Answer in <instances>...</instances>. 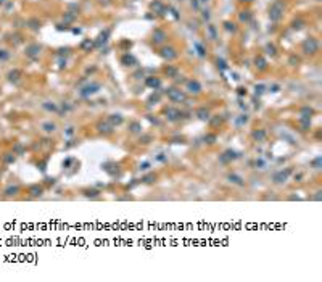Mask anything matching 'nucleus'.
Listing matches in <instances>:
<instances>
[{
  "label": "nucleus",
  "instance_id": "f257e3e1",
  "mask_svg": "<svg viewBox=\"0 0 322 282\" xmlns=\"http://www.w3.org/2000/svg\"><path fill=\"white\" fill-rule=\"evenodd\" d=\"M282 16H283V3L277 0L269 8V18H270V21H279Z\"/></svg>",
  "mask_w": 322,
  "mask_h": 282
},
{
  "label": "nucleus",
  "instance_id": "f03ea898",
  "mask_svg": "<svg viewBox=\"0 0 322 282\" xmlns=\"http://www.w3.org/2000/svg\"><path fill=\"white\" fill-rule=\"evenodd\" d=\"M301 49H303L304 53L313 55V53H316V52L319 50V42H317V39H314V37H309V39H306L303 42Z\"/></svg>",
  "mask_w": 322,
  "mask_h": 282
},
{
  "label": "nucleus",
  "instance_id": "7ed1b4c3",
  "mask_svg": "<svg viewBox=\"0 0 322 282\" xmlns=\"http://www.w3.org/2000/svg\"><path fill=\"white\" fill-rule=\"evenodd\" d=\"M166 95H167V98L169 100H172V102H185V94H184L182 90H179V89H174V87H171V89H167L166 90Z\"/></svg>",
  "mask_w": 322,
  "mask_h": 282
},
{
  "label": "nucleus",
  "instance_id": "20e7f679",
  "mask_svg": "<svg viewBox=\"0 0 322 282\" xmlns=\"http://www.w3.org/2000/svg\"><path fill=\"white\" fill-rule=\"evenodd\" d=\"M98 90H100V84H98V82H92V84L85 85V87L82 89L81 95H82V97H90V95L97 94Z\"/></svg>",
  "mask_w": 322,
  "mask_h": 282
},
{
  "label": "nucleus",
  "instance_id": "39448f33",
  "mask_svg": "<svg viewBox=\"0 0 322 282\" xmlns=\"http://www.w3.org/2000/svg\"><path fill=\"white\" fill-rule=\"evenodd\" d=\"M292 174V169H285V171H279V173H275L274 174V177H272V181L274 182H277V184H280V182H285L287 179H288V176Z\"/></svg>",
  "mask_w": 322,
  "mask_h": 282
},
{
  "label": "nucleus",
  "instance_id": "423d86ee",
  "mask_svg": "<svg viewBox=\"0 0 322 282\" xmlns=\"http://www.w3.org/2000/svg\"><path fill=\"white\" fill-rule=\"evenodd\" d=\"M238 156H240V153H237L235 150H225V152L221 155V161L222 163H229V161H232V160H237Z\"/></svg>",
  "mask_w": 322,
  "mask_h": 282
},
{
  "label": "nucleus",
  "instance_id": "0eeeda50",
  "mask_svg": "<svg viewBox=\"0 0 322 282\" xmlns=\"http://www.w3.org/2000/svg\"><path fill=\"white\" fill-rule=\"evenodd\" d=\"M161 57L164 58V60H174V58L177 57L176 50L172 49V47H164V49H161Z\"/></svg>",
  "mask_w": 322,
  "mask_h": 282
},
{
  "label": "nucleus",
  "instance_id": "6e6552de",
  "mask_svg": "<svg viewBox=\"0 0 322 282\" xmlns=\"http://www.w3.org/2000/svg\"><path fill=\"white\" fill-rule=\"evenodd\" d=\"M187 90L190 92V94H200L201 92V84L198 81H188L187 82Z\"/></svg>",
  "mask_w": 322,
  "mask_h": 282
},
{
  "label": "nucleus",
  "instance_id": "1a4fd4ad",
  "mask_svg": "<svg viewBox=\"0 0 322 282\" xmlns=\"http://www.w3.org/2000/svg\"><path fill=\"white\" fill-rule=\"evenodd\" d=\"M27 194H29L31 197H40V195L44 194V187L39 185V184H34V185H31V187L27 189Z\"/></svg>",
  "mask_w": 322,
  "mask_h": 282
},
{
  "label": "nucleus",
  "instance_id": "9d476101",
  "mask_svg": "<svg viewBox=\"0 0 322 282\" xmlns=\"http://www.w3.org/2000/svg\"><path fill=\"white\" fill-rule=\"evenodd\" d=\"M108 36H109V31H108V29L103 31V32H102L100 36L97 37V40L94 42V47H102V45H103V44L108 40Z\"/></svg>",
  "mask_w": 322,
  "mask_h": 282
},
{
  "label": "nucleus",
  "instance_id": "9b49d317",
  "mask_svg": "<svg viewBox=\"0 0 322 282\" xmlns=\"http://www.w3.org/2000/svg\"><path fill=\"white\" fill-rule=\"evenodd\" d=\"M166 115H167V119H169V121H176V119H179L180 116H182V113L177 111V110H174V108H167Z\"/></svg>",
  "mask_w": 322,
  "mask_h": 282
},
{
  "label": "nucleus",
  "instance_id": "f8f14e48",
  "mask_svg": "<svg viewBox=\"0 0 322 282\" xmlns=\"http://www.w3.org/2000/svg\"><path fill=\"white\" fill-rule=\"evenodd\" d=\"M166 39V32L164 31H161V29H156L155 32H153V42H156V44H161L163 40Z\"/></svg>",
  "mask_w": 322,
  "mask_h": 282
},
{
  "label": "nucleus",
  "instance_id": "ddd939ff",
  "mask_svg": "<svg viewBox=\"0 0 322 282\" xmlns=\"http://www.w3.org/2000/svg\"><path fill=\"white\" fill-rule=\"evenodd\" d=\"M42 106H44V110H47V111H53V113H58V111H60L58 105H57V103H53V102H44Z\"/></svg>",
  "mask_w": 322,
  "mask_h": 282
},
{
  "label": "nucleus",
  "instance_id": "4468645a",
  "mask_svg": "<svg viewBox=\"0 0 322 282\" xmlns=\"http://www.w3.org/2000/svg\"><path fill=\"white\" fill-rule=\"evenodd\" d=\"M145 84L148 85V87H152V89H158L160 85H161V81H160L158 77H147Z\"/></svg>",
  "mask_w": 322,
  "mask_h": 282
},
{
  "label": "nucleus",
  "instance_id": "2eb2a0df",
  "mask_svg": "<svg viewBox=\"0 0 322 282\" xmlns=\"http://www.w3.org/2000/svg\"><path fill=\"white\" fill-rule=\"evenodd\" d=\"M108 121H109V124H111V126H119L122 121H124V118H122L121 115H111L108 118Z\"/></svg>",
  "mask_w": 322,
  "mask_h": 282
},
{
  "label": "nucleus",
  "instance_id": "dca6fc26",
  "mask_svg": "<svg viewBox=\"0 0 322 282\" xmlns=\"http://www.w3.org/2000/svg\"><path fill=\"white\" fill-rule=\"evenodd\" d=\"M39 52H40V47H39V45H31V47H27L26 53L29 55L31 58H36V57H39Z\"/></svg>",
  "mask_w": 322,
  "mask_h": 282
},
{
  "label": "nucleus",
  "instance_id": "f3484780",
  "mask_svg": "<svg viewBox=\"0 0 322 282\" xmlns=\"http://www.w3.org/2000/svg\"><path fill=\"white\" fill-rule=\"evenodd\" d=\"M197 116L201 119V121H208V119L211 118V116H210V111H208L206 108H200V110H197Z\"/></svg>",
  "mask_w": 322,
  "mask_h": 282
},
{
  "label": "nucleus",
  "instance_id": "a211bd4d",
  "mask_svg": "<svg viewBox=\"0 0 322 282\" xmlns=\"http://www.w3.org/2000/svg\"><path fill=\"white\" fill-rule=\"evenodd\" d=\"M19 190H21L19 185H10V187L5 189V195H6V197H13V195H16Z\"/></svg>",
  "mask_w": 322,
  "mask_h": 282
},
{
  "label": "nucleus",
  "instance_id": "6ab92c4d",
  "mask_svg": "<svg viewBox=\"0 0 322 282\" xmlns=\"http://www.w3.org/2000/svg\"><path fill=\"white\" fill-rule=\"evenodd\" d=\"M152 10H153L155 13H158V15H163V13H164V6H163V3L158 2V0H155V2L152 3Z\"/></svg>",
  "mask_w": 322,
  "mask_h": 282
},
{
  "label": "nucleus",
  "instance_id": "aec40b11",
  "mask_svg": "<svg viewBox=\"0 0 322 282\" xmlns=\"http://www.w3.org/2000/svg\"><path fill=\"white\" fill-rule=\"evenodd\" d=\"M253 139L258 140V142H263V140L266 139V131H264V129H258V131H255V132H253Z\"/></svg>",
  "mask_w": 322,
  "mask_h": 282
},
{
  "label": "nucleus",
  "instance_id": "412c9836",
  "mask_svg": "<svg viewBox=\"0 0 322 282\" xmlns=\"http://www.w3.org/2000/svg\"><path fill=\"white\" fill-rule=\"evenodd\" d=\"M121 61H122V65H126V66H132V65H135V58L132 57V55H124Z\"/></svg>",
  "mask_w": 322,
  "mask_h": 282
},
{
  "label": "nucleus",
  "instance_id": "4be33fe9",
  "mask_svg": "<svg viewBox=\"0 0 322 282\" xmlns=\"http://www.w3.org/2000/svg\"><path fill=\"white\" fill-rule=\"evenodd\" d=\"M55 129H57V124L52 123V121H47V123L42 124V131H45V132H53Z\"/></svg>",
  "mask_w": 322,
  "mask_h": 282
},
{
  "label": "nucleus",
  "instance_id": "5701e85b",
  "mask_svg": "<svg viewBox=\"0 0 322 282\" xmlns=\"http://www.w3.org/2000/svg\"><path fill=\"white\" fill-rule=\"evenodd\" d=\"M97 128H98V131H100V132L109 134V132H111V129H113V126H111V124H107V123H100Z\"/></svg>",
  "mask_w": 322,
  "mask_h": 282
},
{
  "label": "nucleus",
  "instance_id": "b1692460",
  "mask_svg": "<svg viewBox=\"0 0 322 282\" xmlns=\"http://www.w3.org/2000/svg\"><path fill=\"white\" fill-rule=\"evenodd\" d=\"M229 181L234 182V184H237V185H243V184H245L243 179L240 176H237V174H229Z\"/></svg>",
  "mask_w": 322,
  "mask_h": 282
},
{
  "label": "nucleus",
  "instance_id": "393cba45",
  "mask_svg": "<svg viewBox=\"0 0 322 282\" xmlns=\"http://www.w3.org/2000/svg\"><path fill=\"white\" fill-rule=\"evenodd\" d=\"M255 65H256V68H259V70H266V60L263 57H258L255 60Z\"/></svg>",
  "mask_w": 322,
  "mask_h": 282
},
{
  "label": "nucleus",
  "instance_id": "a878e982",
  "mask_svg": "<svg viewBox=\"0 0 322 282\" xmlns=\"http://www.w3.org/2000/svg\"><path fill=\"white\" fill-rule=\"evenodd\" d=\"M92 47H94V40H90V39H85L84 42L81 44V49L82 50H90Z\"/></svg>",
  "mask_w": 322,
  "mask_h": 282
},
{
  "label": "nucleus",
  "instance_id": "bb28decb",
  "mask_svg": "<svg viewBox=\"0 0 322 282\" xmlns=\"http://www.w3.org/2000/svg\"><path fill=\"white\" fill-rule=\"evenodd\" d=\"M177 73H179V71H177L174 66H167V68H166V74H167L169 77H176Z\"/></svg>",
  "mask_w": 322,
  "mask_h": 282
},
{
  "label": "nucleus",
  "instance_id": "cd10ccee",
  "mask_svg": "<svg viewBox=\"0 0 322 282\" xmlns=\"http://www.w3.org/2000/svg\"><path fill=\"white\" fill-rule=\"evenodd\" d=\"M3 161L5 163H15V153H5L3 155Z\"/></svg>",
  "mask_w": 322,
  "mask_h": 282
},
{
  "label": "nucleus",
  "instance_id": "c85d7f7f",
  "mask_svg": "<svg viewBox=\"0 0 322 282\" xmlns=\"http://www.w3.org/2000/svg\"><path fill=\"white\" fill-rule=\"evenodd\" d=\"M195 49H197V52H198V55H200V57H205V55H206V50H205V47L201 45V44L195 42Z\"/></svg>",
  "mask_w": 322,
  "mask_h": 282
},
{
  "label": "nucleus",
  "instance_id": "c756f323",
  "mask_svg": "<svg viewBox=\"0 0 322 282\" xmlns=\"http://www.w3.org/2000/svg\"><path fill=\"white\" fill-rule=\"evenodd\" d=\"M255 92H256V95L264 94V92H266V85L264 84H256L255 85Z\"/></svg>",
  "mask_w": 322,
  "mask_h": 282
},
{
  "label": "nucleus",
  "instance_id": "7c9ffc66",
  "mask_svg": "<svg viewBox=\"0 0 322 282\" xmlns=\"http://www.w3.org/2000/svg\"><path fill=\"white\" fill-rule=\"evenodd\" d=\"M19 76H21V73L15 70V71H11V73L8 74V79H10V81H15V82H16V81L19 79Z\"/></svg>",
  "mask_w": 322,
  "mask_h": 282
},
{
  "label": "nucleus",
  "instance_id": "2f4dec72",
  "mask_svg": "<svg viewBox=\"0 0 322 282\" xmlns=\"http://www.w3.org/2000/svg\"><path fill=\"white\" fill-rule=\"evenodd\" d=\"M208 32H210V37L213 40L218 39V32H216V27L214 26H208Z\"/></svg>",
  "mask_w": 322,
  "mask_h": 282
},
{
  "label": "nucleus",
  "instance_id": "473e14b6",
  "mask_svg": "<svg viewBox=\"0 0 322 282\" xmlns=\"http://www.w3.org/2000/svg\"><path fill=\"white\" fill-rule=\"evenodd\" d=\"M23 152H24V147H23L21 144H16V145L13 147V153L15 155H21Z\"/></svg>",
  "mask_w": 322,
  "mask_h": 282
},
{
  "label": "nucleus",
  "instance_id": "72a5a7b5",
  "mask_svg": "<svg viewBox=\"0 0 322 282\" xmlns=\"http://www.w3.org/2000/svg\"><path fill=\"white\" fill-rule=\"evenodd\" d=\"M246 123H248V116H246V115H242V116H238V118H237V124L238 126L246 124Z\"/></svg>",
  "mask_w": 322,
  "mask_h": 282
},
{
  "label": "nucleus",
  "instance_id": "f704fd0d",
  "mask_svg": "<svg viewBox=\"0 0 322 282\" xmlns=\"http://www.w3.org/2000/svg\"><path fill=\"white\" fill-rule=\"evenodd\" d=\"M205 142H206V144H214L216 142V136H214V134H206V136H205Z\"/></svg>",
  "mask_w": 322,
  "mask_h": 282
},
{
  "label": "nucleus",
  "instance_id": "c9c22d12",
  "mask_svg": "<svg viewBox=\"0 0 322 282\" xmlns=\"http://www.w3.org/2000/svg\"><path fill=\"white\" fill-rule=\"evenodd\" d=\"M321 163H322V158H321V156H317L316 160L311 161V164H313V166L316 168V169H319V168H321Z\"/></svg>",
  "mask_w": 322,
  "mask_h": 282
},
{
  "label": "nucleus",
  "instance_id": "e433bc0d",
  "mask_svg": "<svg viewBox=\"0 0 322 282\" xmlns=\"http://www.w3.org/2000/svg\"><path fill=\"white\" fill-rule=\"evenodd\" d=\"M301 115L304 116V118H311V115H313V110L311 108H303L301 110Z\"/></svg>",
  "mask_w": 322,
  "mask_h": 282
},
{
  "label": "nucleus",
  "instance_id": "4c0bfd02",
  "mask_svg": "<svg viewBox=\"0 0 322 282\" xmlns=\"http://www.w3.org/2000/svg\"><path fill=\"white\" fill-rule=\"evenodd\" d=\"M266 52H268L269 55H272V57H274V55H275V47L269 44V45H266Z\"/></svg>",
  "mask_w": 322,
  "mask_h": 282
},
{
  "label": "nucleus",
  "instance_id": "58836bf2",
  "mask_svg": "<svg viewBox=\"0 0 322 282\" xmlns=\"http://www.w3.org/2000/svg\"><path fill=\"white\" fill-rule=\"evenodd\" d=\"M224 26H225V29H227V31L235 32V24H234V23H229V21H227V23H224Z\"/></svg>",
  "mask_w": 322,
  "mask_h": 282
},
{
  "label": "nucleus",
  "instance_id": "ea45409f",
  "mask_svg": "<svg viewBox=\"0 0 322 282\" xmlns=\"http://www.w3.org/2000/svg\"><path fill=\"white\" fill-rule=\"evenodd\" d=\"M248 19H250V11H242L240 21H248Z\"/></svg>",
  "mask_w": 322,
  "mask_h": 282
},
{
  "label": "nucleus",
  "instance_id": "a19ab883",
  "mask_svg": "<svg viewBox=\"0 0 322 282\" xmlns=\"http://www.w3.org/2000/svg\"><path fill=\"white\" fill-rule=\"evenodd\" d=\"M218 68L219 70H227V63L224 60H218Z\"/></svg>",
  "mask_w": 322,
  "mask_h": 282
},
{
  "label": "nucleus",
  "instance_id": "79ce46f5",
  "mask_svg": "<svg viewBox=\"0 0 322 282\" xmlns=\"http://www.w3.org/2000/svg\"><path fill=\"white\" fill-rule=\"evenodd\" d=\"M131 131H132V132H139V131H140V124H139V123H132V124H131Z\"/></svg>",
  "mask_w": 322,
  "mask_h": 282
},
{
  "label": "nucleus",
  "instance_id": "37998d69",
  "mask_svg": "<svg viewBox=\"0 0 322 282\" xmlns=\"http://www.w3.org/2000/svg\"><path fill=\"white\" fill-rule=\"evenodd\" d=\"M256 166H259V169H264V166H266V161L264 160H256Z\"/></svg>",
  "mask_w": 322,
  "mask_h": 282
},
{
  "label": "nucleus",
  "instance_id": "c03bdc74",
  "mask_svg": "<svg viewBox=\"0 0 322 282\" xmlns=\"http://www.w3.org/2000/svg\"><path fill=\"white\" fill-rule=\"evenodd\" d=\"M156 160L161 161V163H164V161H167V156L164 153H160V155H156Z\"/></svg>",
  "mask_w": 322,
  "mask_h": 282
},
{
  "label": "nucleus",
  "instance_id": "a18cd8bd",
  "mask_svg": "<svg viewBox=\"0 0 322 282\" xmlns=\"http://www.w3.org/2000/svg\"><path fill=\"white\" fill-rule=\"evenodd\" d=\"M85 195L87 197H95V195H98L97 190H85Z\"/></svg>",
  "mask_w": 322,
  "mask_h": 282
},
{
  "label": "nucleus",
  "instance_id": "49530a36",
  "mask_svg": "<svg viewBox=\"0 0 322 282\" xmlns=\"http://www.w3.org/2000/svg\"><path fill=\"white\" fill-rule=\"evenodd\" d=\"M8 58V53L5 50H0V60H6Z\"/></svg>",
  "mask_w": 322,
  "mask_h": 282
},
{
  "label": "nucleus",
  "instance_id": "de8ad7c7",
  "mask_svg": "<svg viewBox=\"0 0 322 282\" xmlns=\"http://www.w3.org/2000/svg\"><path fill=\"white\" fill-rule=\"evenodd\" d=\"M237 92H238V95H246V89L245 87H238Z\"/></svg>",
  "mask_w": 322,
  "mask_h": 282
},
{
  "label": "nucleus",
  "instance_id": "09e8293b",
  "mask_svg": "<svg viewBox=\"0 0 322 282\" xmlns=\"http://www.w3.org/2000/svg\"><path fill=\"white\" fill-rule=\"evenodd\" d=\"M71 163H73V158H68L66 161H63V166H64V168H68V166H69Z\"/></svg>",
  "mask_w": 322,
  "mask_h": 282
},
{
  "label": "nucleus",
  "instance_id": "8fccbe9b",
  "mask_svg": "<svg viewBox=\"0 0 322 282\" xmlns=\"http://www.w3.org/2000/svg\"><path fill=\"white\" fill-rule=\"evenodd\" d=\"M73 134H74V128L71 126V128H68V129H66V136H73Z\"/></svg>",
  "mask_w": 322,
  "mask_h": 282
},
{
  "label": "nucleus",
  "instance_id": "3c124183",
  "mask_svg": "<svg viewBox=\"0 0 322 282\" xmlns=\"http://www.w3.org/2000/svg\"><path fill=\"white\" fill-rule=\"evenodd\" d=\"M301 24H303L301 21H298V23L295 21V23H293V29H300V27H301Z\"/></svg>",
  "mask_w": 322,
  "mask_h": 282
},
{
  "label": "nucleus",
  "instance_id": "603ef678",
  "mask_svg": "<svg viewBox=\"0 0 322 282\" xmlns=\"http://www.w3.org/2000/svg\"><path fill=\"white\" fill-rule=\"evenodd\" d=\"M153 179H155V176H147V177H143V181H145V182H153Z\"/></svg>",
  "mask_w": 322,
  "mask_h": 282
},
{
  "label": "nucleus",
  "instance_id": "864d4df0",
  "mask_svg": "<svg viewBox=\"0 0 322 282\" xmlns=\"http://www.w3.org/2000/svg\"><path fill=\"white\" fill-rule=\"evenodd\" d=\"M148 168H150V163H143V164H140V169H143V171L148 169Z\"/></svg>",
  "mask_w": 322,
  "mask_h": 282
},
{
  "label": "nucleus",
  "instance_id": "5fc2aeb1",
  "mask_svg": "<svg viewBox=\"0 0 322 282\" xmlns=\"http://www.w3.org/2000/svg\"><path fill=\"white\" fill-rule=\"evenodd\" d=\"M203 18L205 19H210V11H208V10H205V11H203Z\"/></svg>",
  "mask_w": 322,
  "mask_h": 282
},
{
  "label": "nucleus",
  "instance_id": "6e6d98bb",
  "mask_svg": "<svg viewBox=\"0 0 322 282\" xmlns=\"http://www.w3.org/2000/svg\"><path fill=\"white\" fill-rule=\"evenodd\" d=\"M279 89H280V87L275 84V85H272V87H270V92H279Z\"/></svg>",
  "mask_w": 322,
  "mask_h": 282
},
{
  "label": "nucleus",
  "instance_id": "4d7b16f0",
  "mask_svg": "<svg viewBox=\"0 0 322 282\" xmlns=\"http://www.w3.org/2000/svg\"><path fill=\"white\" fill-rule=\"evenodd\" d=\"M240 2H253V0H240Z\"/></svg>",
  "mask_w": 322,
  "mask_h": 282
},
{
  "label": "nucleus",
  "instance_id": "13d9d810",
  "mask_svg": "<svg viewBox=\"0 0 322 282\" xmlns=\"http://www.w3.org/2000/svg\"><path fill=\"white\" fill-rule=\"evenodd\" d=\"M200 2H201V3H206V2H208V0H200Z\"/></svg>",
  "mask_w": 322,
  "mask_h": 282
}]
</instances>
